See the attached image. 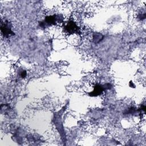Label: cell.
<instances>
[{"label": "cell", "instance_id": "obj_2", "mask_svg": "<svg viewBox=\"0 0 146 146\" xmlns=\"http://www.w3.org/2000/svg\"><path fill=\"white\" fill-rule=\"evenodd\" d=\"M60 17H59L56 15L48 16L45 18L44 21L43 22H42V24H43L44 26H50L51 25H54L57 22L60 21Z\"/></svg>", "mask_w": 146, "mask_h": 146}, {"label": "cell", "instance_id": "obj_5", "mask_svg": "<svg viewBox=\"0 0 146 146\" xmlns=\"http://www.w3.org/2000/svg\"><path fill=\"white\" fill-rule=\"evenodd\" d=\"M26 71H23L21 72V76H22V78L26 76Z\"/></svg>", "mask_w": 146, "mask_h": 146}, {"label": "cell", "instance_id": "obj_1", "mask_svg": "<svg viewBox=\"0 0 146 146\" xmlns=\"http://www.w3.org/2000/svg\"><path fill=\"white\" fill-rule=\"evenodd\" d=\"M1 30L2 32V34L5 36H9L11 35H14V33L11 31V26L9 22L5 21L3 23H1Z\"/></svg>", "mask_w": 146, "mask_h": 146}, {"label": "cell", "instance_id": "obj_4", "mask_svg": "<svg viewBox=\"0 0 146 146\" xmlns=\"http://www.w3.org/2000/svg\"><path fill=\"white\" fill-rule=\"evenodd\" d=\"M107 84L106 85H96L94 87V89L93 91L91 93V96H98L100 94H101L103 90L105 89V88H107Z\"/></svg>", "mask_w": 146, "mask_h": 146}, {"label": "cell", "instance_id": "obj_3", "mask_svg": "<svg viewBox=\"0 0 146 146\" xmlns=\"http://www.w3.org/2000/svg\"><path fill=\"white\" fill-rule=\"evenodd\" d=\"M78 26L72 21L69 22L65 26L66 31L68 33H74L78 31Z\"/></svg>", "mask_w": 146, "mask_h": 146}]
</instances>
